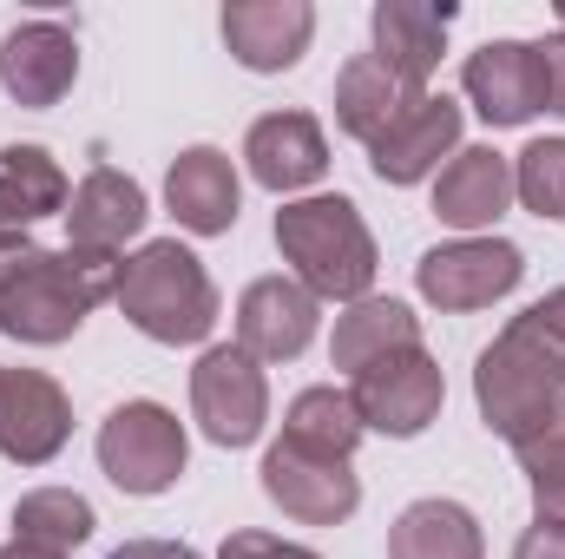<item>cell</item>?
Returning <instances> with one entry per match:
<instances>
[{
  "label": "cell",
  "instance_id": "cell-8",
  "mask_svg": "<svg viewBox=\"0 0 565 559\" xmlns=\"http://www.w3.org/2000/svg\"><path fill=\"white\" fill-rule=\"evenodd\" d=\"M349 402H355V415H362L369 434L415 441V434L434 428L440 402H447V382H440V362H434L427 349H402V356L362 369L355 389H349Z\"/></svg>",
  "mask_w": 565,
  "mask_h": 559
},
{
  "label": "cell",
  "instance_id": "cell-33",
  "mask_svg": "<svg viewBox=\"0 0 565 559\" xmlns=\"http://www.w3.org/2000/svg\"><path fill=\"white\" fill-rule=\"evenodd\" d=\"M106 559H204V553H191L184 540H126V547H113Z\"/></svg>",
  "mask_w": 565,
  "mask_h": 559
},
{
  "label": "cell",
  "instance_id": "cell-16",
  "mask_svg": "<svg viewBox=\"0 0 565 559\" xmlns=\"http://www.w3.org/2000/svg\"><path fill=\"white\" fill-rule=\"evenodd\" d=\"M447 27H454V0H375V13H369L375 60L408 93H427V80L447 53Z\"/></svg>",
  "mask_w": 565,
  "mask_h": 559
},
{
  "label": "cell",
  "instance_id": "cell-25",
  "mask_svg": "<svg viewBox=\"0 0 565 559\" xmlns=\"http://www.w3.org/2000/svg\"><path fill=\"white\" fill-rule=\"evenodd\" d=\"M93 500L73 494V487H33L13 500V540H33L46 553H73L93 540Z\"/></svg>",
  "mask_w": 565,
  "mask_h": 559
},
{
  "label": "cell",
  "instance_id": "cell-10",
  "mask_svg": "<svg viewBox=\"0 0 565 559\" xmlns=\"http://www.w3.org/2000/svg\"><path fill=\"white\" fill-rule=\"evenodd\" d=\"M257 474H264V494L302 527H342L362 507V481H355L349 461H322V454H302L289 441H277L264 454Z\"/></svg>",
  "mask_w": 565,
  "mask_h": 559
},
{
  "label": "cell",
  "instance_id": "cell-18",
  "mask_svg": "<svg viewBox=\"0 0 565 559\" xmlns=\"http://www.w3.org/2000/svg\"><path fill=\"white\" fill-rule=\"evenodd\" d=\"M164 204H171V218H178L191 238H224V231L237 224V204H244L237 165H231L217 145L178 151L171 171H164Z\"/></svg>",
  "mask_w": 565,
  "mask_h": 559
},
{
  "label": "cell",
  "instance_id": "cell-12",
  "mask_svg": "<svg viewBox=\"0 0 565 559\" xmlns=\"http://www.w3.org/2000/svg\"><path fill=\"white\" fill-rule=\"evenodd\" d=\"M73 80H79V40L60 20H20L0 40V86L13 106L46 113L73 93Z\"/></svg>",
  "mask_w": 565,
  "mask_h": 559
},
{
  "label": "cell",
  "instance_id": "cell-3",
  "mask_svg": "<svg viewBox=\"0 0 565 559\" xmlns=\"http://www.w3.org/2000/svg\"><path fill=\"white\" fill-rule=\"evenodd\" d=\"M277 251L316 303H362L369 283H375V238H369L362 211L342 191L282 204L277 211Z\"/></svg>",
  "mask_w": 565,
  "mask_h": 559
},
{
  "label": "cell",
  "instance_id": "cell-6",
  "mask_svg": "<svg viewBox=\"0 0 565 559\" xmlns=\"http://www.w3.org/2000/svg\"><path fill=\"white\" fill-rule=\"evenodd\" d=\"M191 415L204 428V441L217 447H250L270 421V382L264 362H250L237 342H211L191 369Z\"/></svg>",
  "mask_w": 565,
  "mask_h": 559
},
{
  "label": "cell",
  "instance_id": "cell-28",
  "mask_svg": "<svg viewBox=\"0 0 565 559\" xmlns=\"http://www.w3.org/2000/svg\"><path fill=\"white\" fill-rule=\"evenodd\" d=\"M513 461L526 467V481H540V474H565V395L533 421L520 441H513Z\"/></svg>",
  "mask_w": 565,
  "mask_h": 559
},
{
  "label": "cell",
  "instance_id": "cell-20",
  "mask_svg": "<svg viewBox=\"0 0 565 559\" xmlns=\"http://www.w3.org/2000/svg\"><path fill=\"white\" fill-rule=\"evenodd\" d=\"M244 158H250V178L264 191L289 198V191H309L329 171V139L309 113H264L244 139Z\"/></svg>",
  "mask_w": 565,
  "mask_h": 559
},
{
  "label": "cell",
  "instance_id": "cell-22",
  "mask_svg": "<svg viewBox=\"0 0 565 559\" xmlns=\"http://www.w3.org/2000/svg\"><path fill=\"white\" fill-rule=\"evenodd\" d=\"M422 93H408L375 53H355L342 73H335V126L349 133V139H362V145H375L408 106H415Z\"/></svg>",
  "mask_w": 565,
  "mask_h": 559
},
{
  "label": "cell",
  "instance_id": "cell-11",
  "mask_svg": "<svg viewBox=\"0 0 565 559\" xmlns=\"http://www.w3.org/2000/svg\"><path fill=\"white\" fill-rule=\"evenodd\" d=\"M73 434V402L46 369H0V454L13 467H46Z\"/></svg>",
  "mask_w": 565,
  "mask_h": 559
},
{
  "label": "cell",
  "instance_id": "cell-32",
  "mask_svg": "<svg viewBox=\"0 0 565 559\" xmlns=\"http://www.w3.org/2000/svg\"><path fill=\"white\" fill-rule=\"evenodd\" d=\"M526 487H533V520H559L565 527V474H540Z\"/></svg>",
  "mask_w": 565,
  "mask_h": 559
},
{
  "label": "cell",
  "instance_id": "cell-5",
  "mask_svg": "<svg viewBox=\"0 0 565 559\" xmlns=\"http://www.w3.org/2000/svg\"><path fill=\"white\" fill-rule=\"evenodd\" d=\"M184 461H191L184 421L171 415L164 402H119L113 415L99 421V467L132 500L171 494L178 474H184Z\"/></svg>",
  "mask_w": 565,
  "mask_h": 559
},
{
  "label": "cell",
  "instance_id": "cell-29",
  "mask_svg": "<svg viewBox=\"0 0 565 559\" xmlns=\"http://www.w3.org/2000/svg\"><path fill=\"white\" fill-rule=\"evenodd\" d=\"M217 559H322V553H309V547H296V540H277V534H264V527H237Z\"/></svg>",
  "mask_w": 565,
  "mask_h": 559
},
{
  "label": "cell",
  "instance_id": "cell-13",
  "mask_svg": "<svg viewBox=\"0 0 565 559\" xmlns=\"http://www.w3.org/2000/svg\"><path fill=\"white\" fill-rule=\"evenodd\" d=\"M322 303L296 277H257L237 296V349L250 362H296L316 342Z\"/></svg>",
  "mask_w": 565,
  "mask_h": 559
},
{
  "label": "cell",
  "instance_id": "cell-30",
  "mask_svg": "<svg viewBox=\"0 0 565 559\" xmlns=\"http://www.w3.org/2000/svg\"><path fill=\"white\" fill-rule=\"evenodd\" d=\"M513 559H565V527L559 520H533V527L520 534Z\"/></svg>",
  "mask_w": 565,
  "mask_h": 559
},
{
  "label": "cell",
  "instance_id": "cell-35",
  "mask_svg": "<svg viewBox=\"0 0 565 559\" xmlns=\"http://www.w3.org/2000/svg\"><path fill=\"white\" fill-rule=\"evenodd\" d=\"M0 559H66V553H46V547H33V540H7Z\"/></svg>",
  "mask_w": 565,
  "mask_h": 559
},
{
  "label": "cell",
  "instance_id": "cell-14",
  "mask_svg": "<svg viewBox=\"0 0 565 559\" xmlns=\"http://www.w3.org/2000/svg\"><path fill=\"white\" fill-rule=\"evenodd\" d=\"M217 27L244 73H289L316 40V7L309 0H231Z\"/></svg>",
  "mask_w": 565,
  "mask_h": 559
},
{
  "label": "cell",
  "instance_id": "cell-7",
  "mask_svg": "<svg viewBox=\"0 0 565 559\" xmlns=\"http://www.w3.org/2000/svg\"><path fill=\"white\" fill-rule=\"evenodd\" d=\"M520 277H526V251L507 244V238H454V244L422 251V264H415V289L447 316L513 296Z\"/></svg>",
  "mask_w": 565,
  "mask_h": 559
},
{
  "label": "cell",
  "instance_id": "cell-19",
  "mask_svg": "<svg viewBox=\"0 0 565 559\" xmlns=\"http://www.w3.org/2000/svg\"><path fill=\"white\" fill-rule=\"evenodd\" d=\"M513 204V158L493 145H460L434 178V218L454 231H493Z\"/></svg>",
  "mask_w": 565,
  "mask_h": 559
},
{
  "label": "cell",
  "instance_id": "cell-27",
  "mask_svg": "<svg viewBox=\"0 0 565 559\" xmlns=\"http://www.w3.org/2000/svg\"><path fill=\"white\" fill-rule=\"evenodd\" d=\"M513 198H520L533 218L559 224L565 218V139H533L513 158Z\"/></svg>",
  "mask_w": 565,
  "mask_h": 559
},
{
  "label": "cell",
  "instance_id": "cell-36",
  "mask_svg": "<svg viewBox=\"0 0 565 559\" xmlns=\"http://www.w3.org/2000/svg\"><path fill=\"white\" fill-rule=\"evenodd\" d=\"M559 33H565V0H559Z\"/></svg>",
  "mask_w": 565,
  "mask_h": 559
},
{
  "label": "cell",
  "instance_id": "cell-26",
  "mask_svg": "<svg viewBox=\"0 0 565 559\" xmlns=\"http://www.w3.org/2000/svg\"><path fill=\"white\" fill-rule=\"evenodd\" d=\"M0 184H7V198L26 211V224L66 218V204H73L66 171H60V158H53L46 145H0Z\"/></svg>",
  "mask_w": 565,
  "mask_h": 559
},
{
  "label": "cell",
  "instance_id": "cell-34",
  "mask_svg": "<svg viewBox=\"0 0 565 559\" xmlns=\"http://www.w3.org/2000/svg\"><path fill=\"white\" fill-rule=\"evenodd\" d=\"M26 231H33L26 211H20V204L7 198V184H0V251H26Z\"/></svg>",
  "mask_w": 565,
  "mask_h": 559
},
{
  "label": "cell",
  "instance_id": "cell-23",
  "mask_svg": "<svg viewBox=\"0 0 565 559\" xmlns=\"http://www.w3.org/2000/svg\"><path fill=\"white\" fill-rule=\"evenodd\" d=\"M388 559H487L480 520L460 500H415L402 507V520L388 527Z\"/></svg>",
  "mask_w": 565,
  "mask_h": 559
},
{
  "label": "cell",
  "instance_id": "cell-31",
  "mask_svg": "<svg viewBox=\"0 0 565 559\" xmlns=\"http://www.w3.org/2000/svg\"><path fill=\"white\" fill-rule=\"evenodd\" d=\"M540 60H546V113L565 119V33L540 40Z\"/></svg>",
  "mask_w": 565,
  "mask_h": 559
},
{
  "label": "cell",
  "instance_id": "cell-24",
  "mask_svg": "<svg viewBox=\"0 0 565 559\" xmlns=\"http://www.w3.org/2000/svg\"><path fill=\"white\" fill-rule=\"evenodd\" d=\"M362 434H369V428L355 415L349 389H335V382L302 389V395L289 402V415H282V441L302 447V454H322V461H349V454L362 447Z\"/></svg>",
  "mask_w": 565,
  "mask_h": 559
},
{
  "label": "cell",
  "instance_id": "cell-15",
  "mask_svg": "<svg viewBox=\"0 0 565 559\" xmlns=\"http://www.w3.org/2000/svg\"><path fill=\"white\" fill-rule=\"evenodd\" d=\"M454 151H460V106L447 93H422L382 139L369 145V165H375L382 184H422Z\"/></svg>",
  "mask_w": 565,
  "mask_h": 559
},
{
  "label": "cell",
  "instance_id": "cell-9",
  "mask_svg": "<svg viewBox=\"0 0 565 559\" xmlns=\"http://www.w3.org/2000/svg\"><path fill=\"white\" fill-rule=\"evenodd\" d=\"M460 86H467L473 113L493 133L526 126L533 113H546V60H540L533 40H487L480 53H467Z\"/></svg>",
  "mask_w": 565,
  "mask_h": 559
},
{
  "label": "cell",
  "instance_id": "cell-17",
  "mask_svg": "<svg viewBox=\"0 0 565 559\" xmlns=\"http://www.w3.org/2000/svg\"><path fill=\"white\" fill-rule=\"evenodd\" d=\"M151 204H145V184L113 171V165H93L66 204V244L73 251H99V257H119L126 238H139Z\"/></svg>",
  "mask_w": 565,
  "mask_h": 559
},
{
  "label": "cell",
  "instance_id": "cell-4",
  "mask_svg": "<svg viewBox=\"0 0 565 559\" xmlns=\"http://www.w3.org/2000/svg\"><path fill=\"white\" fill-rule=\"evenodd\" d=\"M113 303L126 309V323L139 336L164 342V349L204 342L217 329V283L204 271V257L191 244H178V238H151L139 257H126Z\"/></svg>",
  "mask_w": 565,
  "mask_h": 559
},
{
  "label": "cell",
  "instance_id": "cell-2",
  "mask_svg": "<svg viewBox=\"0 0 565 559\" xmlns=\"http://www.w3.org/2000/svg\"><path fill=\"white\" fill-rule=\"evenodd\" d=\"M119 264L126 257H99V251H0V329L13 342H33V349H53V342H73L79 323L119 296Z\"/></svg>",
  "mask_w": 565,
  "mask_h": 559
},
{
  "label": "cell",
  "instance_id": "cell-21",
  "mask_svg": "<svg viewBox=\"0 0 565 559\" xmlns=\"http://www.w3.org/2000/svg\"><path fill=\"white\" fill-rule=\"evenodd\" d=\"M402 349H422V316L395 296H362L335 316V336H329V362L355 382L362 369L402 356Z\"/></svg>",
  "mask_w": 565,
  "mask_h": 559
},
{
  "label": "cell",
  "instance_id": "cell-1",
  "mask_svg": "<svg viewBox=\"0 0 565 559\" xmlns=\"http://www.w3.org/2000/svg\"><path fill=\"white\" fill-rule=\"evenodd\" d=\"M559 395H565V289H546L533 309H520L480 349L473 402H480V421L513 447Z\"/></svg>",
  "mask_w": 565,
  "mask_h": 559
}]
</instances>
